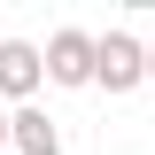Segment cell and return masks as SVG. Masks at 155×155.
<instances>
[{
    "mask_svg": "<svg viewBox=\"0 0 155 155\" xmlns=\"http://www.w3.org/2000/svg\"><path fill=\"white\" fill-rule=\"evenodd\" d=\"M93 85H109V93H132V85H147V39H132V31L93 39Z\"/></svg>",
    "mask_w": 155,
    "mask_h": 155,
    "instance_id": "cell-1",
    "label": "cell"
},
{
    "mask_svg": "<svg viewBox=\"0 0 155 155\" xmlns=\"http://www.w3.org/2000/svg\"><path fill=\"white\" fill-rule=\"evenodd\" d=\"M39 62H47V85H93V31H54Z\"/></svg>",
    "mask_w": 155,
    "mask_h": 155,
    "instance_id": "cell-2",
    "label": "cell"
},
{
    "mask_svg": "<svg viewBox=\"0 0 155 155\" xmlns=\"http://www.w3.org/2000/svg\"><path fill=\"white\" fill-rule=\"evenodd\" d=\"M47 85V62H39L31 39H0V101H31Z\"/></svg>",
    "mask_w": 155,
    "mask_h": 155,
    "instance_id": "cell-3",
    "label": "cell"
},
{
    "mask_svg": "<svg viewBox=\"0 0 155 155\" xmlns=\"http://www.w3.org/2000/svg\"><path fill=\"white\" fill-rule=\"evenodd\" d=\"M8 155H62V124L47 109H8Z\"/></svg>",
    "mask_w": 155,
    "mask_h": 155,
    "instance_id": "cell-4",
    "label": "cell"
},
{
    "mask_svg": "<svg viewBox=\"0 0 155 155\" xmlns=\"http://www.w3.org/2000/svg\"><path fill=\"white\" fill-rule=\"evenodd\" d=\"M0 155H8V109H0Z\"/></svg>",
    "mask_w": 155,
    "mask_h": 155,
    "instance_id": "cell-5",
    "label": "cell"
},
{
    "mask_svg": "<svg viewBox=\"0 0 155 155\" xmlns=\"http://www.w3.org/2000/svg\"><path fill=\"white\" fill-rule=\"evenodd\" d=\"M147 78H155V39H147Z\"/></svg>",
    "mask_w": 155,
    "mask_h": 155,
    "instance_id": "cell-6",
    "label": "cell"
}]
</instances>
